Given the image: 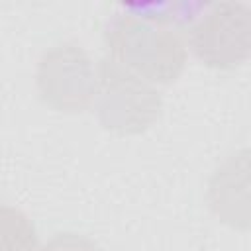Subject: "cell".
<instances>
[{
    "label": "cell",
    "mask_w": 251,
    "mask_h": 251,
    "mask_svg": "<svg viewBox=\"0 0 251 251\" xmlns=\"http://www.w3.org/2000/svg\"><path fill=\"white\" fill-rule=\"evenodd\" d=\"M104 39L112 61L151 84H171L184 71L186 45L165 24L118 14L108 22Z\"/></svg>",
    "instance_id": "cell-1"
},
{
    "label": "cell",
    "mask_w": 251,
    "mask_h": 251,
    "mask_svg": "<svg viewBox=\"0 0 251 251\" xmlns=\"http://www.w3.org/2000/svg\"><path fill=\"white\" fill-rule=\"evenodd\" d=\"M92 104L100 124L122 135L149 129L163 110L157 86L129 73L110 57L98 61Z\"/></svg>",
    "instance_id": "cell-2"
},
{
    "label": "cell",
    "mask_w": 251,
    "mask_h": 251,
    "mask_svg": "<svg viewBox=\"0 0 251 251\" xmlns=\"http://www.w3.org/2000/svg\"><path fill=\"white\" fill-rule=\"evenodd\" d=\"M35 84L49 108L67 114L86 112L94 102L96 69L78 43L63 41L41 55Z\"/></svg>",
    "instance_id": "cell-3"
},
{
    "label": "cell",
    "mask_w": 251,
    "mask_h": 251,
    "mask_svg": "<svg viewBox=\"0 0 251 251\" xmlns=\"http://www.w3.org/2000/svg\"><path fill=\"white\" fill-rule=\"evenodd\" d=\"M188 45L196 59L212 69H235L249 59L251 10L243 2L210 6L190 27Z\"/></svg>",
    "instance_id": "cell-4"
},
{
    "label": "cell",
    "mask_w": 251,
    "mask_h": 251,
    "mask_svg": "<svg viewBox=\"0 0 251 251\" xmlns=\"http://www.w3.org/2000/svg\"><path fill=\"white\" fill-rule=\"evenodd\" d=\"M208 202L214 214L231 226H247V157L231 155L218 167L208 186Z\"/></svg>",
    "instance_id": "cell-5"
},
{
    "label": "cell",
    "mask_w": 251,
    "mask_h": 251,
    "mask_svg": "<svg viewBox=\"0 0 251 251\" xmlns=\"http://www.w3.org/2000/svg\"><path fill=\"white\" fill-rule=\"evenodd\" d=\"M0 251H37L33 222L20 208L0 204Z\"/></svg>",
    "instance_id": "cell-6"
},
{
    "label": "cell",
    "mask_w": 251,
    "mask_h": 251,
    "mask_svg": "<svg viewBox=\"0 0 251 251\" xmlns=\"http://www.w3.org/2000/svg\"><path fill=\"white\" fill-rule=\"evenodd\" d=\"M37 251H100V249L90 237L67 231V233H57L45 245L37 247Z\"/></svg>",
    "instance_id": "cell-7"
}]
</instances>
